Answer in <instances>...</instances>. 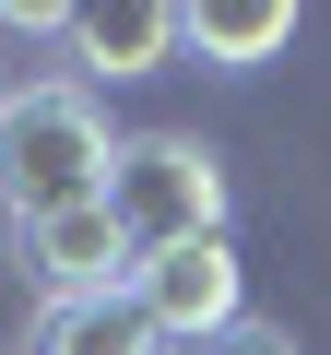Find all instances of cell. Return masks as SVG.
I'll use <instances>...</instances> for the list:
<instances>
[{"label": "cell", "instance_id": "2", "mask_svg": "<svg viewBox=\"0 0 331 355\" xmlns=\"http://www.w3.org/2000/svg\"><path fill=\"white\" fill-rule=\"evenodd\" d=\"M107 214L142 249H190V237H225V166L190 142V130H130L118 166H107Z\"/></svg>", "mask_w": 331, "mask_h": 355}, {"label": "cell", "instance_id": "5", "mask_svg": "<svg viewBox=\"0 0 331 355\" xmlns=\"http://www.w3.org/2000/svg\"><path fill=\"white\" fill-rule=\"evenodd\" d=\"M190 48V12H166V0H130V12H71V60L107 71V83H142Z\"/></svg>", "mask_w": 331, "mask_h": 355}, {"label": "cell", "instance_id": "9", "mask_svg": "<svg viewBox=\"0 0 331 355\" xmlns=\"http://www.w3.org/2000/svg\"><path fill=\"white\" fill-rule=\"evenodd\" d=\"M0 107H12V71H0Z\"/></svg>", "mask_w": 331, "mask_h": 355}, {"label": "cell", "instance_id": "6", "mask_svg": "<svg viewBox=\"0 0 331 355\" xmlns=\"http://www.w3.org/2000/svg\"><path fill=\"white\" fill-rule=\"evenodd\" d=\"M24 355H166V331L142 320L130 284H107V296H48Z\"/></svg>", "mask_w": 331, "mask_h": 355}, {"label": "cell", "instance_id": "1", "mask_svg": "<svg viewBox=\"0 0 331 355\" xmlns=\"http://www.w3.org/2000/svg\"><path fill=\"white\" fill-rule=\"evenodd\" d=\"M107 166H118V130H107V107L71 71L12 83V107H0V214H12V225H48V214L107 202Z\"/></svg>", "mask_w": 331, "mask_h": 355}, {"label": "cell", "instance_id": "7", "mask_svg": "<svg viewBox=\"0 0 331 355\" xmlns=\"http://www.w3.org/2000/svg\"><path fill=\"white\" fill-rule=\"evenodd\" d=\"M190 48L225 60V71H260L272 48H296V12H284V0H202V12H190Z\"/></svg>", "mask_w": 331, "mask_h": 355}, {"label": "cell", "instance_id": "3", "mask_svg": "<svg viewBox=\"0 0 331 355\" xmlns=\"http://www.w3.org/2000/svg\"><path fill=\"white\" fill-rule=\"evenodd\" d=\"M130 296H142V320H154L166 343H202V331L249 320V272H237V249H225V237L142 249V261H130Z\"/></svg>", "mask_w": 331, "mask_h": 355}, {"label": "cell", "instance_id": "8", "mask_svg": "<svg viewBox=\"0 0 331 355\" xmlns=\"http://www.w3.org/2000/svg\"><path fill=\"white\" fill-rule=\"evenodd\" d=\"M166 355H296V331H272V320H225V331H202V343H166Z\"/></svg>", "mask_w": 331, "mask_h": 355}, {"label": "cell", "instance_id": "4", "mask_svg": "<svg viewBox=\"0 0 331 355\" xmlns=\"http://www.w3.org/2000/svg\"><path fill=\"white\" fill-rule=\"evenodd\" d=\"M12 237H24V272H36L48 296H107V284H130V237H118L107 202L48 214V225H12Z\"/></svg>", "mask_w": 331, "mask_h": 355}]
</instances>
